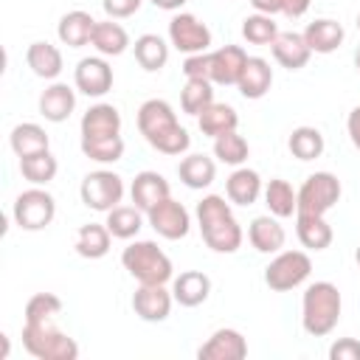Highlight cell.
<instances>
[{"label":"cell","instance_id":"cell-22","mask_svg":"<svg viewBox=\"0 0 360 360\" xmlns=\"http://www.w3.org/2000/svg\"><path fill=\"white\" fill-rule=\"evenodd\" d=\"M25 62H28L31 73L39 76V79H45V82H53V79L62 73V68H65L62 51H59L56 45L45 42V39H37V42L28 45V51H25Z\"/></svg>","mask_w":360,"mask_h":360},{"label":"cell","instance_id":"cell-43","mask_svg":"<svg viewBox=\"0 0 360 360\" xmlns=\"http://www.w3.org/2000/svg\"><path fill=\"white\" fill-rule=\"evenodd\" d=\"M180 70H183L186 79H211V51L186 56V62H183Z\"/></svg>","mask_w":360,"mask_h":360},{"label":"cell","instance_id":"cell-20","mask_svg":"<svg viewBox=\"0 0 360 360\" xmlns=\"http://www.w3.org/2000/svg\"><path fill=\"white\" fill-rule=\"evenodd\" d=\"M262 191H264V186H262L259 172L248 169V166H236L225 180V194L233 205H253L262 197Z\"/></svg>","mask_w":360,"mask_h":360},{"label":"cell","instance_id":"cell-19","mask_svg":"<svg viewBox=\"0 0 360 360\" xmlns=\"http://www.w3.org/2000/svg\"><path fill=\"white\" fill-rule=\"evenodd\" d=\"M96 22L90 11H82V8H73L68 14H62L59 25H56V37L62 45L68 48H84L90 39H93V31H96Z\"/></svg>","mask_w":360,"mask_h":360},{"label":"cell","instance_id":"cell-11","mask_svg":"<svg viewBox=\"0 0 360 360\" xmlns=\"http://www.w3.org/2000/svg\"><path fill=\"white\" fill-rule=\"evenodd\" d=\"M73 84L79 93H84L90 98H101L104 93H110L112 90V68H110L107 56L79 59V65L73 70Z\"/></svg>","mask_w":360,"mask_h":360},{"label":"cell","instance_id":"cell-9","mask_svg":"<svg viewBox=\"0 0 360 360\" xmlns=\"http://www.w3.org/2000/svg\"><path fill=\"white\" fill-rule=\"evenodd\" d=\"M340 180L332 172H315L309 174L298 188V211L295 214H321L332 211L340 200Z\"/></svg>","mask_w":360,"mask_h":360},{"label":"cell","instance_id":"cell-45","mask_svg":"<svg viewBox=\"0 0 360 360\" xmlns=\"http://www.w3.org/2000/svg\"><path fill=\"white\" fill-rule=\"evenodd\" d=\"M329 360H360V340H354V338H338L329 346Z\"/></svg>","mask_w":360,"mask_h":360},{"label":"cell","instance_id":"cell-10","mask_svg":"<svg viewBox=\"0 0 360 360\" xmlns=\"http://www.w3.org/2000/svg\"><path fill=\"white\" fill-rule=\"evenodd\" d=\"M169 45H174L180 53H205L211 45V28L200 22L194 14L180 11L169 20Z\"/></svg>","mask_w":360,"mask_h":360},{"label":"cell","instance_id":"cell-25","mask_svg":"<svg viewBox=\"0 0 360 360\" xmlns=\"http://www.w3.org/2000/svg\"><path fill=\"white\" fill-rule=\"evenodd\" d=\"M343 25L338 20H329V17H321V20H312L307 28H304V39L309 45L312 53H332L343 45Z\"/></svg>","mask_w":360,"mask_h":360},{"label":"cell","instance_id":"cell-27","mask_svg":"<svg viewBox=\"0 0 360 360\" xmlns=\"http://www.w3.org/2000/svg\"><path fill=\"white\" fill-rule=\"evenodd\" d=\"M98 135H121L118 107L98 101L82 115V138H98Z\"/></svg>","mask_w":360,"mask_h":360},{"label":"cell","instance_id":"cell-35","mask_svg":"<svg viewBox=\"0 0 360 360\" xmlns=\"http://www.w3.org/2000/svg\"><path fill=\"white\" fill-rule=\"evenodd\" d=\"M177 174L188 188H208L217 177V163L208 155H186L177 166Z\"/></svg>","mask_w":360,"mask_h":360},{"label":"cell","instance_id":"cell-23","mask_svg":"<svg viewBox=\"0 0 360 360\" xmlns=\"http://www.w3.org/2000/svg\"><path fill=\"white\" fill-rule=\"evenodd\" d=\"M295 236L307 250H326L335 239V231L321 214H295Z\"/></svg>","mask_w":360,"mask_h":360},{"label":"cell","instance_id":"cell-34","mask_svg":"<svg viewBox=\"0 0 360 360\" xmlns=\"http://www.w3.org/2000/svg\"><path fill=\"white\" fill-rule=\"evenodd\" d=\"M59 172V160L53 158L51 149L34 152L28 158H20V174L31 183V186H48Z\"/></svg>","mask_w":360,"mask_h":360},{"label":"cell","instance_id":"cell-12","mask_svg":"<svg viewBox=\"0 0 360 360\" xmlns=\"http://www.w3.org/2000/svg\"><path fill=\"white\" fill-rule=\"evenodd\" d=\"M146 217H149V225L155 228V233L163 236V239H172V242L174 239H183L191 231V214L186 211L183 202H177L172 197H166L163 202H158Z\"/></svg>","mask_w":360,"mask_h":360},{"label":"cell","instance_id":"cell-8","mask_svg":"<svg viewBox=\"0 0 360 360\" xmlns=\"http://www.w3.org/2000/svg\"><path fill=\"white\" fill-rule=\"evenodd\" d=\"M79 194H82V202L93 211H112L115 205H121L124 200V180L121 174L110 172V169H96V172H87L82 186H79Z\"/></svg>","mask_w":360,"mask_h":360},{"label":"cell","instance_id":"cell-14","mask_svg":"<svg viewBox=\"0 0 360 360\" xmlns=\"http://www.w3.org/2000/svg\"><path fill=\"white\" fill-rule=\"evenodd\" d=\"M197 357L200 360H242L248 357V340L239 329L222 326L197 349Z\"/></svg>","mask_w":360,"mask_h":360},{"label":"cell","instance_id":"cell-39","mask_svg":"<svg viewBox=\"0 0 360 360\" xmlns=\"http://www.w3.org/2000/svg\"><path fill=\"white\" fill-rule=\"evenodd\" d=\"M82 155L96 160V163H115L124 158V138L121 135L82 138Z\"/></svg>","mask_w":360,"mask_h":360},{"label":"cell","instance_id":"cell-17","mask_svg":"<svg viewBox=\"0 0 360 360\" xmlns=\"http://www.w3.org/2000/svg\"><path fill=\"white\" fill-rule=\"evenodd\" d=\"M248 53L242 45H222L211 51V82L214 84H239V76L245 70Z\"/></svg>","mask_w":360,"mask_h":360},{"label":"cell","instance_id":"cell-15","mask_svg":"<svg viewBox=\"0 0 360 360\" xmlns=\"http://www.w3.org/2000/svg\"><path fill=\"white\" fill-rule=\"evenodd\" d=\"M129 197H132V202L143 211V214H149L158 202H163L166 197H172V188H169V180L160 174V172H138L135 174V180H132V186H129Z\"/></svg>","mask_w":360,"mask_h":360},{"label":"cell","instance_id":"cell-33","mask_svg":"<svg viewBox=\"0 0 360 360\" xmlns=\"http://www.w3.org/2000/svg\"><path fill=\"white\" fill-rule=\"evenodd\" d=\"M132 51H135V62H138L143 70H149V73L160 70V68L169 62V45H166V39L158 37V34H141V37L135 39Z\"/></svg>","mask_w":360,"mask_h":360},{"label":"cell","instance_id":"cell-26","mask_svg":"<svg viewBox=\"0 0 360 360\" xmlns=\"http://www.w3.org/2000/svg\"><path fill=\"white\" fill-rule=\"evenodd\" d=\"M270 84H273V68H270V62H267V59H262V56H248L245 70H242L239 84H236V87H239V93H242L245 98L256 101V98L267 96Z\"/></svg>","mask_w":360,"mask_h":360},{"label":"cell","instance_id":"cell-13","mask_svg":"<svg viewBox=\"0 0 360 360\" xmlns=\"http://www.w3.org/2000/svg\"><path fill=\"white\" fill-rule=\"evenodd\" d=\"M174 295L166 290V284H141L132 295V309L146 323H163L172 315Z\"/></svg>","mask_w":360,"mask_h":360},{"label":"cell","instance_id":"cell-42","mask_svg":"<svg viewBox=\"0 0 360 360\" xmlns=\"http://www.w3.org/2000/svg\"><path fill=\"white\" fill-rule=\"evenodd\" d=\"M62 312V298L53 292H37L25 304V321L39 323V321H53Z\"/></svg>","mask_w":360,"mask_h":360},{"label":"cell","instance_id":"cell-18","mask_svg":"<svg viewBox=\"0 0 360 360\" xmlns=\"http://www.w3.org/2000/svg\"><path fill=\"white\" fill-rule=\"evenodd\" d=\"M270 51H273V59L287 70H301L312 56L304 34H295V31H278Z\"/></svg>","mask_w":360,"mask_h":360},{"label":"cell","instance_id":"cell-32","mask_svg":"<svg viewBox=\"0 0 360 360\" xmlns=\"http://www.w3.org/2000/svg\"><path fill=\"white\" fill-rule=\"evenodd\" d=\"M262 194H264L267 211L273 217H278V219H287V217H292L298 211V191L287 180H281V177L267 180V186H264Z\"/></svg>","mask_w":360,"mask_h":360},{"label":"cell","instance_id":"cell-2","mask_svg":"<svg viewBox=\"0 0 360 360\" xmlns=\"http://www.w3.org/2000/svg\"><path fill=\"white\" fill-rule=\"evenodd\" d=\"M197 225L202 233V242L214 250V253H236L242 248V228L233 219L231 202H225V197L219 194H208L197 202Z\"/></svg>","mask_w":360,"mask_h":360},{"label":"cell","instance_id":"cell-51","mask_svg":"<svg viewBox=\"0 0 360 360\" xmlns=\"http://www.w3.org/2000/svg\"><path fill=\"white\" fill-rule=\"evenodd\" d=\"M354 262L360 264V245H357V250H354Z\"/></svg>","mask_w":360,"mask_h":360},{"label":"cell","instance_id":"cell-4","mask_svg":"<svg viewBox=\"0 0 360 360\" xmlns=\"http://www.w3.org/2000/svg\"><path fill=\"white\" fill-rule=\"evenodd\" d=\"M121 264L138 284H166L172 281L174 273L172 259L158 248V242L149 239H138L127 245L121 253Z\"/></svg>","mask_w":360,"mask_h":360},{"label":"cell","instance_id":"cell-52","mask_svg":"<svg viewBox=\"0 0 360 360\" xmlns=\"http://www.w3.org/2000/svg\"><path fill=\"white\" fill-rule=\"evenodd\" d=\"M357 28H360V14H357Z\"/></svg>","mask_w":360,"mask_h":360},{"label":"cell","instance_id":"cell-46","mask_svg":"<svg viewBox=\"0 0 360 360\" xmlns=\"http://www.w3.org/2000/svg\"><path fill=\"white\" fill-rule=\"evenodd\" d=\"M312 0H281V14H287L290 20H298L309 11Z\"/></svg>","mask_w":360,"mask_h":360},{"label":"cell","instance_id":"cell-41","mask_svg":"<svg viewBox=\"0 0 360 360\" xmlns=\"http://www.w3.org/2000/svg\"><path fill=\"white\" fill-rule=\"evenodd\" d=\"M242 37L250 45H273V39L278 37V25L273 22L270 14H248L242 20Z\"/></svg>","mask_w":360,"mask_h":360},{"label":"cell","instance_id":"cell-31","mask_svg":"<svg viewBox=\"0 0 360 360\" xmlns=\"http://www.w3.org/2000/svg\"><path fill=\"white\" fill-rule=\"evenodd\" d=\"M8 143L14 149L17 158H28L34 152H42V149H51V138L45 132V127L34 124V121H22L11 129L8 135Z\"/></svg>","mask_w":360,"mask_h":360},{"label":"cell","instance_id":"cell-7","mask_svg":"<svg viewBox=\"0 0 360 360\" xmlns=\"http://www.w3.org/2000/svg\"><path fill=\"white\" fill-rule=\"evenodd\" d=\"M11 217L14 222L22 228V231H42L53 222L56 217V200L51 191H45L42 186H34V188H25L17 194L14 200V208H11Z\"/></svg>","mask_w":360,"mask_h":360},{"label":"cell","instance_id":"cell-5","mask_svg":"<svg viewBox=\"0 0 360 360\" xmlns=\"http://www.w3.org/2000/svg\"><path fill=\"white\" fill-rule=\"evenodd\" d=\"M22 349L37 360H76L79 343L65 335L53 321H39L22 326Z\"/></svg>","mask_w":360,"mask_h":360},{"label":"cell","instance_id":"cell-30","mask_svg":"<svg viewBox=\"0 0 360 360\" xmlns=\"http://www.w3.org/2000/svg\"><path fill=\"white\" fill-rule=\"evenodd\" d=\"M197 127H200L202 135H208V138H219V135L233 132V129L239 127V115H236V110H233L231 104H219V101H214V104H208V107L197 115Z\"/></svg>","mask_w":360,"mask_h":360},{"label":"cell","instance_id":"cell-1","mask_svg":"<svg viewBox=\"0 0 360 360\" xmlns=\"http://www.w3.org/2000/svg\"><path fill=\"white\" fill-rule=\"evenodd\" d=\"M138 129L146 143L163 155H183L191 146L188 129L180 127L177 112L163 98H146L138 107Z\"/></svg>","mask_w":360,"mask_h":360},{"label":"cell","instance_id":"cell-44","mask_svg":"<svg viewBox=\"0 0 360 360\" xmlns=\"http://www.w3.org/2000/svg\"><path fill=\"white\" fill-rule=\"evenodd\" d=\"M104 11L110 20H127L132 14H138V8L143 6V0H101Z\"/></svg>","mask_w":360,"mask_h":360},{"label":"cell","instance_id":"cell-21","mask_svg":"<svg viewBox=\"0 0 360 360\" xmlns=\"http://www.w3.org/2000/svg\"><path fill=\"white\" fill-rule=\"evenodd\" d=\"M284 225L278 222V217L273 214H262L248 225V242L259 250V253H278L284 248Z\"/></svg>","mask_w":360,"mask_h":360},{"label":"cell","instance_id":"cell-16","mask_svg":"<svg viewBox=\"0 0 360 360\" xmlns=\"http://www.w3.org/2000/svg\"><path fill=\"white\" fill-rule=\"evenodd\" d=\"M76 110V90L65 82H53L39 93V115L51 124H62Z\"/></svg>","mask_w":360,"mask_h":360},{"label":"cell","instance_id":"cell-6","mask_svg":"<svg viewBox=\"0 0 360 360\" xmlns=\"http://www.w3.org/2000/svg\"><path fill=\"white\" fill-rule=\"evenodd\" d=\"M312 273V259L304 250H278L264 267V284L273 292H287L301 287Z\"/></svg>","mask_w":360,"mask_h":360},{"label":"cell","instance_id":"cell-3","mask_svg":"<svg viewBox=\"0 0 360 360\" xmlns=\"http://www.w3.org/2000/svg\"><path fill=\"white\" fill-rule=\"evenodd\" d=\"M343 298L332 281H312L301 298V326L312 338L329 335L340 321Z\"/></svg>","mask_w":360,"mask_h":360},{"label":"cell","instance_id":"cell-40","mask_svg":"<svg viewBox=\"0 0 360 360\" xmlns=\"http://www.w3.org/2000/svg\"><path fill=\"white\" fill-rule=\"evenodd\" d=\"M250 155V146L248 141L233 129V132H225L219 138H214V158L219 163H228V166H242Z\"/></svg>","mask_w":360,"mask_h":360},{"label":"cell","instance_id":"cell-37","mask_svg":"<svg viewBox=\"0 0 360 360\" xmlns=\"http://www.w3.org/2000/svg\"><path fill=\"white\" fill-rule=\"evenodd\" d=\"M143 211L138 205H115L112 211H107V228L115 239H132L138 236V231L143 228Z\"/></svg>","mask_w":360,"mask_h":360},{"label":"cell","instance_id":"cell-50","mask_svg":"<svg viewBox=\"0 0 360 360\" xmlns=\"http://www.w3.org/2000/svg\"><path fill=\"white\" fill-rule=\"evenodd\" d=\"M354 68H357V73H360V45H357V51H354Z\"/></svg>","mask_w":360,"mask_h":360},{"label":"cell","instance_id":"cell-48","mask_svg":"<svg viewBox=\"0 0 360 360\" xmlns=\"http://www.w3.org/2000/svg\"><path fill=\"white\" fill-rule=\"evenodd\" d=\"M250 6H253V11H259V14H278L281 11V0H250Z\"/></svg>","mask_w":360,"mask_h":360},{"label":"cell","instance_id":"cell-28","mask_svg":"<svg viewBox=\"0 0 360 360\" xmlns=\"http://www.w3.org/2000/svg\"><path fill=\"white\" fill-rule=\"evenodd\" d=\"M112 239H115V236L110 233L107 225H101V222H87V225H82V228L76 231L73 248H76V253H79L82 259H101V256L110 253Z\"/></svg>","mask_w":360,"mask_h":360},{"label":"cell","instance_id":"cell-38","mask_svg":"<svg viewBox=\"0 0 360 360\" xmlns=\"http://www.w3.org/2000/svg\"><path fill=\"white\" fill-rule=\"evenodd\" d=\"M214 82L211 79H186L180 90V107L186 115H200L208 104H214Z\"/></svg>","mask_w":360,"mask_h":360},{"label":"cell","instance_id":"cell-24","mask_svg":"<svg viewBox=\"0 0 360 360\" xmlns=\"http://www.w3.org/2000/svg\"><path fill=\"white\" fill-rule=\"evenodd\" d=\"M172 295L180 307H200L211 295V278L202 270H183L172 281Z\"/></svg>","mask_w":360,"mask_h":360},{"label":"cell","instance_id":"cell-29","mask_svg":"<svg viewBox=\"0 0 360 360\" xmlns=\"http://www.w3.org/2000/svg\"><path fill=\"white\" fill-rule=\"evenodd\" d=\"M90 45L98 51V56H121L129 48V34H127V28L121 22L107 17V20L96 22Z\"/></svg>","mask_w":360,"mask_h":360},{"label":"cell","instance_id":"cell-47","mask_svg":"<svg viewBox=\"0 0 360 360\" xmlns=\"http://www.w3.org/2000/svg\"><path fill=\"white\" fill-rule=\"evenodd\" d=\"M346 132H349V141L354 143V149L360 152V104L352 107V112L346 118Z\"/></svg>","mask_w":360,"mask_h":360},{"label":"cell","instance_id":"cell-36","mask_svg":"<svg viewBox=\"0 0 360 360\" xmlns=\"http://www.w3.org/2000/svg\"><path fill=\"white\" fill-rule=\"evenodd\" d=\"M287 146H290L292 158H298V160H315V158L323 155L326 141H323V135H321L318 127H295L290 132V138H287Z\"/></svg>","mask_w":360,"mask_h":360},{"label":"cell","instance_id":"cell-49","mask_svg":"<svg viewBox=\"0 0 360 360\" xmlns=\"http://www.w3.org/2000/svg\"><path fill=\"white\" fill-rule=\"evenodd\" d=\"M149 3L158 6V8H163V11H180L186 6V0H149Z\"/></svg>","mask_w":360,"mask_h":360}]
</instances>
